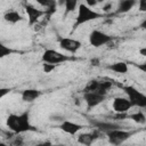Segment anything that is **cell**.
Here are the masks:
<instances>
[{
    "label": "cell",
    "mask_w": 146,
    "mask_h": 146,
    "mask_svg": "<svg viewBox=\"0 0 146 146\" xmlns=\"http://www.w3.org/2000/svg\"><path fill=\"white\" fill-rule=\"evenodd\" d=\"M106 68L110 70V71H113L115 73L124 74V73L128 72V63H125V62H116V63H113L111 65H107Z\"/></svg>",
    "instance_id": "obj_15"
},
{
    "label": "cell",
    "mask_w": 146,
    "mask_h": 146,
    "mask_svg": "<svg viewBox=\"0 0 146 146\" xmlns=\"http://www.w3.org/2000/svg\"><path fill=\"white\" fill-rule=\"evenodd\" d=\"M99 83H100V81H98V80H90L87 83V86L83 88V94H86V92H97L98 89H99Z\"/></svg>",
    "instance_id": "obj_18"
},
{
    "label": "cell",
    "mask_w": 146,
    "mask_h": 146,
    "mask_svg": "<svg viewBox=\"0 0 146 146\" xmlns=\"http://www.w3.org/2000/svg\"><path fill=\"white\" fill-rule=\"evenodd\" d=\"M54 146H65V145H54Z\"/></svg>",
    "instance_id": "obj_35"
},
{
    "label": "cell",
    "mask_w": 146,
    "mask_h": 146,
    "mask_svg": "<svg viewBox=\"0 0 146 146\" xmlns=\"http://www.w3.org/2000/svg\"><path fill=\"white\" fill-rule=\"evenodd\" d=\"M81 42L71 38H59V47L71 54H75L81 48Z\"/></svg>",
    "instance_id": "obj_7"
},
{
    "label": "cell",
    "mask_w": 146,
    "mask_h": 146,
    "mask_svg": "<svg viewBox=\"0 0 146 146\" xmlns=\"http://www.w3.org/2000/svg\"><path fill=\"white\" fill-rule=\"evenodd\" d=\"M0 146H9V145H6V144H3V143H1V144H0Z\"/></svg>",
    "instance_id": "obj_34"
},
{
    "label": "cell",
    "mask_w": 146,
    "mask_h": 146,
    "mask_svg": "<svg viewBox=\"0 0 146 146\" xmlns=\"http://www.w3.org/2000/svg\"><path fill=\"white\" fill-rule=\"evenodd\" d=\"M113 117L114 120H124V119H128L129 115H127V113H116Z\"/></svg>",
    "instance_id": "obj_25"
},
{
    "label": "cell",
    "mask_w": 146,
    "mask_h": 146,
    "mask_svg": "<svg viewBox=\"0 0 146 146\" xmlns=\"http://www.w3.org/2000/svg\"><path fill=\"white\" fill-rule=\"evenodd\" d=\"M122 89L128 96V99L132 106H137L140 108L146 107V95H144L132 86H123Z\"/></svg>",
    "instance_id": "obj_3"
},
{
    "label": "cell",
    "mask_w": 146,
    "mask_h": 146,
    "mask_svg": "<svg viewBox=\"0 0 146 146\" xmlns=\"http://www.w3.org/2000/svg\"><path fill=\"white\" fill-rule=\"evenodd\" d=\"M129 119H131L133 122H136V123H138V124H144V123H146V116H145V114L141 113V112H136V113L129 115Z\"/></svg>",
    "instance_id": "obj_20"
},
{
    "label": "cell",
    "mask_w": 146,
    "mask_h": 146,
    "mask_svg": "<svg viewBox=\"0 0 146 146\" xmlns=\"http://www.w3.org/2000/svg\"><path fill=\"white\" fill-rule=\"evenodd\" d=\"M3 18H5L6 22L11 23V24H15V23H18V22L23 21V16L21 14H18V11H16V10L6 11L5 15H3Z\"/></svg>",
    "instance_id": "obj_16"
},
{
    "label": "cell",
    "mask_w": 146,
    "mask_h": 146,
    "mask_svg": "<svg viewBox=\"0 0 146 146\" xmlns=\"http://www.w3.org/2000/svg\"><path fill=\"white\" fill-rule=\"evenodd\" d=\"M128 64H132V65H133L135 67H137L139 71H141V72L146 73V62L140 63V64H135V63H128Z\"/></svg>",
    "instance_id": "obj_22"
},
{
    "label": "cell",
    "mask_w": 146,
    "mask_h": 146,
    "mask_svg": "<svg viewBox=\"0 0 146 146\" xmlns=\"http://www.w3.org/2000/svg\"><path fill=\"white\" fill-rule=\"evenodd\" d=\"M35 146H54L50 141H41V143H39V144H36Z\"/></svg>",
    "instance_id": "obj_29"
},
{
    "label": "cell",
    "mask_w": 146,
    "mask_h": 146,
    "mask_svg": "<svg viewBox=\"0 0 146 146\" xmlns=\"http://www.w3.org/2000/svg\"><path fill=\"white\" fill-rule=\"evenodd\" d=\"M87 3H88V7H89V6H95V5H97L96 1H90V0H89Z\"/></svg>",
    "instance_id": "obj_33"
},
{
    "label": "cell",
    "mask_w": 146,
    "mask_h": 146,
    "mask_svg": "<svg viewBox=\"0 0 146 146\" xmlns=\"http://www.w3.org/2000/svg\"><path fill=\"white\" fill-rule=\"evenodd\" d=\"M103 16H104L103 14L95 11L94 9H91L90 7H88V5H86V3H79V6H78V15H76L75 23L73 25L72 32L74 30H76L80 25L86 24V23H88L90 21H95L97 18H102Z\"/></svg>",
    "instance_id": "obj_2"
},
{
    "label": "cell",
    "mask_w": 146,
    "mask_h": 146,
    "mask_svg": "<svg viewBox=\"0 0 146 146\" xmlns=\"http://www.w3.org/2000/svg\"><path fill=\"white\" fill-rule=\"evenodd\" d=\"M137 2L136 1H133V0H122V1H120L119 2V6H117V10H116V13H119V14H123V13H127V11H129L135 5H136Z\"/></svg>",
    "instance_id": "obj_17"
},
{
    "label": "cell",
    "mask_w": 146,
    "mask_h": 146,
    "mask_svg": "<svg viewBox=\"0 0 146 146\" xmlns=\"http://www.w3.org/2000/svg\"><path fill=\"white\" fill-rule=\"evenodd\" d=\"M83 98L88 105V107H95L97 105H99L100 103L104 102L105 99V96L104 95H100L98 92H86L83 94Z\"/></svg>",
    "instance_id": "obj_10"
},
{
    "label": "cell",
    "mask_w": 146,
    "mask_h": 146,
    "mask_svg": "<svg viewBox=\"0 0 146 146\" xmlns=\"http://www.w3.org/2000/svg\"><path fill=\"white\" fill-rule=\"evenodd\" d=\"M24 9H25V11L27 14L29 24L30 25H34L39 21V18L44 15V10L38 9V8H35L34 6H32L30 3H24Z\"/></svg>",
    "instance_id": "obj_8"
},
{
    "label": "cell",
    "mask_w": 146,
    "mask_h": 146,
    "mask_svg": "<svg viewBox=\"0 0 146 146\" xmlns=\"http://www.w3.org/2000/svg\"><path fill=\"white\" fill-rule=\"evenodd\" d=\"M91 124L99 131H103L105 133H107L108 131L115 130V129H121V125L117 123H113V122H104V121H91Z\"/></svg>",
    "instance_id": "obj_12"
},
{
    "label": "cell",
    "mask_w": 146,
    "mask_h": 146,
    "mask_svg": "<svg viewBox=\"0 0 146 146\" xmlns=\"http://www.w3.org/2000/svg\"><path fill=\"white\" fill-rule=\"evenodd\" d=\"M64 6H65V10H64V17H66L70 13L74 11L76 6H78V2L75 0H66L64 1Z\"/></svg>",
    "instance_id": "obj_19"
},
{
    "label": "cell",
    "mask_w": 146,
    "mask_h": 146,
    "mask_svg": "<svg viewBox=\"0 0 146 146\" xmlns=\"http://www.w3.org/2000/svg\"><path fill=\"white\" fill-rule=\"evenodd\" d=\"M103 11H105V13H108L111 9H112V2H107L105 6H103Z\"/></svg>",
    "instance_id": "obj_28"
},
{
    "label": "cell",
    "mask_w": 146,
    "mask_h": 146,
    "mask_svg": "<svg viewBox=\"0 0 146 146\" xmlns=\"http://www.w3.org/2000/svg\"><path fill=\"white\" fill-rule=\"evenodd\" d=\"M139 54H140L141 56L146 57V47H144V48H140V49H139Z\"/></svg>",
    "instance_id": "obj_31"
},
{
    "label": "cell",
    "mask_w": 146,
    "mask_h": 146,
    "mask_svg": "<svg viewBox=\"0 0 146 146\" xmlns=\"http://www.w3.org/2000/svg\"><path fill=\"white\" fill-rule=\"evenodd\" d=\"M57 65H52V64H48V63H43V71L46 73H50Z\"/></svg>",
    "instance_id": "obj_23"
},
{
    "label": "cell",
    "mask_w": 146,
    "mask_h": 146,
    "mask_svg": "<svg viewBox=\"0 0 146 146\" xmlns=\"http://www.w3.org/2000/svg\"><path fill=\"white\" fill-rule=\"evenodd\" d=\"M6 124L9 130L17 135L26 131H35V128L30 123L29 111L23 112L22 114H9Z\"/></svg>",
    "instance_id": "obj_1"
},
{
    "label": "cell",
    "mask_w": 146,
    "mask_h": 146,
    "mask_svg": "<svg viewBox=\"0 0 146 146\" xmlns=\"http://www.w3.org/2000/svg\"><path fill=\"white\" fill-rule=\"evenodd\" d=\"M138 9H139V11L146 13V0H140L138 2Z\"/></svg>",
    "instance_id": "obj_24"
},
{
    "label": "cell",
    "mask_w": 146,
    "mask_h": 146,
    "mask_svg": "<svg viewBox=\"0 0 146 146\" xmlns=\"http://www.w3.org/2000/svg\"><path fill=\"white\" fill-rule=\"evenodd\" d=\"M71 59H72V57L64 55L54 49H46L44 52L42 54V62L52 64V65H59L60 63H64V62H67Z\"/></svg>",
    "instance_id": "obj_4"
},
{
    "label": "cell",
    "mask_w": 146,
    "mask_h": 146,
    "mask_svg": "<svg viewBox=\"0 0 146 146\" xmlns=\"http://www.w3.org/2000/svg\"><path fill=\"white\" fill-rule=\"evenodd\" d=\"M113 110L116 113H127L131 107V103L129 102L128 98H123V97H116L113 99Z\"/></svg>",
    "instance_id": "obj_9"
},
{
    "label": "cell",
    "mask_w": 146,
    "mask_h": 146,
    "mask_svg": "<svg viewBox=\"0 0 146 146\" xmlns=\"http://www.w3.org/2000/svg\"><path fill=\"white\" fill-rule=\"evenodd\" d=\"M82 125L79 124V123H75V122H72V121H67V120H63L62 123L59 124V129L63 130L64 132L68 133V135H76L80 130H82Z\"/></svg>",
    "instance_id": "obj_11"
},
{
    "label": "cell",
    "mask_w": 146,
    "mask_h": 146,
    "mask_svg": "<svg viewBox=\"0 0 146 146\" xmlns=\"http://www.w3.org/2000/svg\"><path fill=\"white\" fill-rule=\"evenodd\" d=\"M14 52H16V50H14V49H11V48H8L7 46H5V44H0V57L1 58H3V57H6L7 55H10V54H14Z\"/></svg>",
    "instance_id": "obj_21"
},
{
    "label": "cell",
    "mask_w": 146,
    "mask_h": 146,
    "mask_svg": "<svg viewBox=\"0 0 146 146\" xmlns=\"http://www.w3.org/2000/svg\"><path fill=\"white\" fill-rule=\"evenodd\" d=\"M23 145V138L22 137H15L14 141H13V146H22Z\"/></svg>",
    "instance_id": "obj_26"
},
{
    "label": "cell",
    "mask_w": 146,
    "mask_h": 146,
    "mask_svg": "<svg viewBox=\"0 0 146 146\" xmlns=\"http://www.w3.org/2000/svg\"><path fill=\"white\" fill-rule=\"evenodd\" d=\"M98 138V132L95 131L92 133L90 132H82L78 136V143L83 146H90L96 139Z\"/></svg>",
    "instance_id": "obj_13"
},
{
    "label": "cell",
    "mask_w": 146,
    "mask_h": 146,
    "mask_svg": "<svg viewBox=\"0 0 146 146\" xmlns=\"http://www.w3.org/2000/svg\"><path fill=\"white\" fill-rule=\"evenodd\" d=\"M40 96H41V91L38 89H25L22 91V99L24 102H27V103L35 100Z\"/></svg>",
    "instance_id": "obj_14"
},
{
    "label": "cell",
    "mask_w": 146,
    "mask_h": 146,
    "mask_svg": "<svg viewBox=\"0 0 146 146\" xmlns=\"http://www.w3.org/2000/svg\"><path fill=\"white\" fill-rule=\"evenodd\" d=\"M9 92H10V89L9 88H1L0 89V98H3Z\"/></svg>",
    "instance_id": "obj_27"
},
{
    "label": "cell",
    "mask_w": 146,
    "mask_h": 146,
    "mask_svg": "<svg viewBox=\"0 0 146 146\" xmlns=\"http://www.w3.org/2000/svg\"><path fill=\"white\" fill-rule=\"evenodd\" d=\"M121 146H122V145H121Z\"/></svg>",
    "instance_id": "obj_36"
},
{
    "label": "cell",
    "mask_w": 146,
    "mask_h": 146,
    "mask_svg": "<svg viewBox=\"0 0 146 146\" xmlns=\"http://www.w3.org/2000/svg\"><path fill=\"white\" fill-rule=\"evenodd\" d=\"M140 27H141L143 30H146V18L140 23Z\"/></svg>",
    "instance_id": "obj_32"
},
{
    "label": "cell",
    "mask_w": 146,
    "mask_h": 146,
    "mask_svg": "<svg viewBox=\"0 0 146 146\" xmlns=\"http://www.w3.org/2000/svg\"><path fill=\"white\" fill-rule=\"evenodd\" d=\"M90 63H91V65H94V66H97V65L99 64V59H97V58H94V59H91V60H90Z\"/></svg>",
    "instance_id": "obj_30"
},
{
    "label": "cell",
    "mask_w": 146,
    "mask_h": 146,
    "mask_svg": "<svg viewBox=\"0 0 146 146\" xmlns=\"http://www.w3.org/2000/svg\"><path fill=\"white\" fill-rule=\"evenodd\" d=\"M131 135H132L131 131H125L122 129H115L106 133L110 144L114 146H121L125 140H128L131 137Z\"/></svg>",
    "instance_id": "obj_5"
},
{
    "label": "cell",
    "mask_w": 146,
    "mask_h": 146,
    "mask_svg": "<svg viewBox=\"0 0 146 146\" xmlns=\"http://www.w3.org/2000/svg\"><path fill=\"white\" fill-rule=\"evenodd\" d=\"M113 39L114 38L112 35L106 34L105 32H102L99 30H94L89 34V43L95 48H98L106 43H110Z\"/></svg>",
    "instance_id": "obj_6"
}]
</instances>
